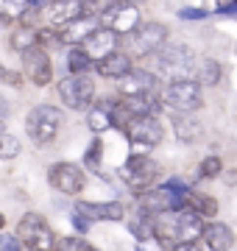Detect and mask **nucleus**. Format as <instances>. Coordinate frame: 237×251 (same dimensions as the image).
<instances>
[{"label":"nucleus","instance_id":"obj_1","mask_svg":"<svg viewBox=\"0 0 237 251\" xmlns=\"http://www.w3.org/2000/svg\"><path fill=\"white\" fill-rule=\"evenodd\" d=\"M59 126H62V112L50 103H39L25 117V134L31 137L34 145H47L56 140Z\"/></svg>","mask_w":237,"mask_h":251},{"label":"nucleus","instance_id":"obj_2","mask_svg":"<svg viewBox=\"0 0 237 251\" xmlns=\"http://www.w3.org/2000/svg\"><path fill=\"white\" fill-rule=\"evenodd\" d=\"M17 240L25 246L28 251H53V229L47 226V221L37 212H25L17 224Z\"/></svg>","mask_w":237,"mask_h":251},{"label":"nucleus","instance_id":"obj_3","mask_svg":"<svg viewBox=\"0 0 237 251\" xmlns=\"http://www.w3.org/2000/svg\"><path fill=\"white\" fill-rule=\"evenodd\" d=\"M156 70L170 75V81L190 78L195 70V56L184 45H162L156 50Z\"/></svg>","mask_w":237,"mask_h":251},{"label":"nucleus","instance_id":"obj_4","mask_svg":"<svg viewBox=\"0 0 237 251\" xmlns=\"http://www.w3.org/2000/svg\"><path fill=\"white\" fill-rule=\"evenodd\" d=\"M162 103L165 106L176 109V112H184V115H192L204 106V92H201V84H195L192 78H182V81H170L162 92Z\"/></svg>","mask_w":237,"mask_h":251},{"label":"nucleus","instance_id":"obj_5","mask_svg":"<svg viewBox=\"0 0 237 251\" xmlns=\"http://www.w3.org/2000/svg\"><path fill=\"white\" fill-rule=\"evenodd\" d=\"M59 98L67 109L73 112H81V109H90L92 100H95V84L87 73L81 75H67V78L59 81Z\"/></svg>","mask_w":237,"mask_h":251},{"label":"nucleus","instance_id":"obj_6","mask_svg":"<svg viewBox=\"0 0 237 251\" xmlns=\"http://www.w3.org/2000/svg\"><path fill=\"white\" fill-rule=\"evenodd\" d=\"M118 173H120V179L126 181V187L137 190V193H145L159 179V165L154 159H148V156H128L126 165Z\"/></svg>","mask_w":237,"mask_h":251},{"label":"nucleus","instance_id":"obj_7","mask_svg":"<svg viewBox=\"0 0 237 251\" xmlns=\"http://www.w3.org/2000/svg\"><path fill=\"white\" fill-rule=\"evenodd\" d=\"M47 23L50 25H67L78 17L98 14V0H47Z\"/></svg>","mask_w":237,"mask_h":251},{"label":"nucleus","instance_id":"obj_8","mask_svg":"<svg viewBox=\"0 0 237 251\" xmlns=\"http://www.w3.org/2000/svg\"><path fill=\"white\" fill-rule=\"evenodd\" d=\"M162 45H167V28L162 23H142L128 36V48L134 56H151Z\"/></svg>","mask_w":237,"mask_h":251},{"label":"nucleus","instance_id":"obj_9","mask_svg":"<svg viewBox=\"0 0 237 251\" xmlns=\"http://www.w3.org/2000/svg\"><path fill=\"white\" fill-rule=\"evenodd\" d=\"M123 131H126V137L131 143L142 145V148H154V145L162 143V137H165V128L156 120V115H134L126 123Z\"/></svg>","mask_w":237,"mask_h":251},{"label":"nucleus","instance_id":"obj_10","mask_svg":"<svg viewBox=\"0 0 237 251\" xmlns=\"http://www.w3.org/2000/svg\"><path fill=\"white\" fill-rule=\"evenodd\" d=\"M23 73L37 87H47L53 81V64H50V56H47L45 48L34 45L28 50H23Z\"/></svg>","mask_w":237,"mask_h":251},{"label":"nucleus","instance_id":"obj_11","mask_svg":"<svg viewBox=\"0 0 237 251\" xmlns=\"http://www.w3.org/2000/svg\"><path fill=\"white\" fill-rule=\"evenodd\" d=\"M98 23H103V25L109 28V31H115L118 36L131 34L140 25V9L134 3H112L109 9L98 17Z\"/></svg>","mask_w":237,"mask_h":251},{"label":"nucleus","instance_id":"obj_12","mask_svg":"<svg viewBox=\"0 0 237 251\" xmlns=\"http://www.w3.org/2000/svg\"><path fill=\"white\" fill-rule=\"evenodd\" d=\"M118 45H120V36L115 34V31H109L106 25H98L78 48H81V53L87 56L90 62H100L103 56L115 53V50H118Z\"/></svg>","mask_w":237,"mask_h":251},{"label":"nucleus","instance_id":"obj_13","mask_svg":"<svg viewBox=\"0 0 237 251\" xmlns=\"http://www.w3.org/2000/svg\"><path fill=\"white\" fill-rule=\"evenodd\" d=\"M47 179H50V187H56L64 196H75L84 190V171L73 162H56Z\"/></svg>","mask_w":237,"mask_h":251},{"label":"nucleus","instance_id":"obj_14","mask_svg":"<svg viewBox=\"0 0 237 251\" xmlns=\"http://www.w3.org/2000/svg\"><path fill=\"white\" fill-rule=\"evenodd\" d=\"M75 215L87 218V221H123L126 218V206L120 201H106V204H92V201H78L75 204Z\"/></svg>","mask_w":237,"mask_h":251},{"label":"nucleus","instance_id":"obj_15","mask_svg":"<svg viewBox=\"0 0 237 251\" xmlns=\"http://www.w3.org/2000/svg\"><path fill=\"white\" fill-rule=\"evenodd\" d=\"M95 28H98V14H90V17H78V20H73V23L62 25V31L56 34V39H59V45L78 48L84 39H87L92 31H95Z\"/></svg>","mask_w":237,"mask_h":251},{"label":"nucleus","instance_id":"obj_16","mask_svg":"<svg viewBox=\"0 0 237 251\" xmlns=\"http://www.w3.org/2000/svg\"><path fill=\"white\" fill-rule=\"evenodd\" d=\"M204 232V221L201 215L190 212V209H179L173 221V240L176 243H195Z\"/></svg>","mask_w":237,"mask_h":251},{"label":"nucleus","instance_id":"obj_17","mask_svg":"<svg viewBox=\"0 0 237 251\" xmlns=\"http://www.w3.org/2000/svg\"><path fill=\"white\" fill-rule=\"evenodd\" d=\"M118 84L123 98H134V95H151L156 87V78L148 70H128L123 78H118Z\"/></svg>","mask_w":237,"mask_h":251},{"label":"nucleus","instance_id":"obj_18","mask_svg":"<svg viewBox=\"0 0 237 251\" xmlns=\"http://www.w3.org/2000/svg\"><path fill=\"white\" fill-rule=\"evenodd\" d=\"M173 134H176L179 143L195 145V143H201V137H204V126H201V120H195L192 115L176 112L173 115Z\"/></svg>","mask_w":237,"mask_h":251},{"label":"nucleus","instance_id":"obj_19","mask_svg":"<svg viewBox=\"0 0 237 251\" xmlns=\"http://www.w3.org/2000/svg\"><path fill=\"white\" fill-rule=\"evenodd\" d=\"M201 237L207 240L210 251H232V246H235V232L226 224H215V221L210 226H204Z\"/></svg>","mask_w":237,"mask_h":251},{"label":"nucleus","instance_id":"obj_20","mask_svg":"<svg viewBox=\"0 0 237 251\" xmlns=\"http://www.w3.org/2000/svg\"><path fill=\"white\" fill-rule=\"evenodd\" d=\"M95 70H98V75H103V78H123L128 70H131V56L128 53H120V50H115V53L103 56L98 64H95Z\"/></svg>","mask_w":237,"mask_h":251},{"label":"nucleus","instance_id":"obj_21","mask_svg":"<svg viewBox=\"0 0 237 251\" xmlns=\"http://www.w3.org/2000/svg\"><path fill=\"white\" fill-rule=\"evenodd\" d=\"M192 75H198L195 84L215 87V84H220V78H223V67H220V62H215V59H201V62H195Z\"/></svg>","mask_w":237,"mask_h":251},{"label":"nucleus","instance_id":"obj_22","mask_svg":"<svg viewBox=\"0 0 237 251\" xmlns=\"http://www.w3.org/2000/svg\"><path fill=\"white\" fill-rule=\"evenodd\" d=\"M187 206H190V212L195 209V215H210V218L218 215V201L212 196H204V193H187L184 196V209Z\"/></svg>","mask_w":237,"mask_h":251},{"label":"nucleus","instance_id":"obj_23","mask_svg":"<svg viewBox=\"0 0 237 251\" xmlns=\"http://www.w3.org/2000/svg\"><path fill=\"white\" fill-rule=\"evenodd\" d=\"M87 126H90L95 134L112 128V120H109V103H98V106L90 109V117H87Z\"/></svg>","mask_w":237,"mask_h":251},{"label":"nucleus","instance_id":"obj_24","mask_svg":"<svg viewBox=\"0 0 237 251\" xmlns=\"http://www.w3.org/2000/svg\"><path fill=\"white\" fill-rule=\"evenodd\" d=\"M9 42H11V48H14L17 53H23V50L37 45V28H17V31L11 34Z\"/></svg>","mask_w":237,"mask_h":251},{"label":"nucleus","instance_id":"obj_25","mask_svg":"<svg viewBox=\"0 0 237 251\" xmlns=\"http://www.w3.org/2000/svg\"><path fill=\"white\" fill-rule=\"evenodd\" d=\"M131 232H134V237L137 240H148V237H154V221L145 215V212H140L137 218H131Z\"/></svg>","mask_w":237,"mask_h":251},{"label":"nucleus","instance_id":"obj_26","mask_svg":"<svg viewBox=\"0 0 237 251\" xmlns=\"http://www.w3.org/2000/svg\"><path fill=\"white\" fill-rule=\"evenodd\" d=\"M90 59L81 53V48H73L70 53H67V67H70V75H81V73H87V67H90Z\"/></svg>","mask_w":237,"mask_h":251},{"label":"nucleus","instance_id":"obj_27","mask_svg":"<svg viewBox=\"0 0 237 251\" xmlns=\"http://www.w3.org/2000/svg\"><path fill=\"white\" fill-rule=\"evenodd\" d=\"M20 153V140L14 134L0 131V159H14Z\"/></svg>","mask_w":237,"mask_h":251},{"label":"nucleus","instance_id":"obj_28","mask_svg":"<svg viewBox=\"0 0 237 251\" xmlns=\"http://www.w3.org/2000/svg\"><path fill=\"white\" fill-rule=\"evenodd\" d=\"M25 9V0H0V17L3 20H17Z\"/></svg>","mask_w":237,"mask_h":251},{"label":"nucleus","instance_id":"obj_29","mask_svg":"<svg viewBox=\"0 0 237 251\" xmlns=\"http://www.w3.org/2000/svg\"><path fill=\"white\" fill-rule=\"evenodd\" d=\"M220 165H223V162H220V156H207V159L201 162L198 176H201V179H215V176L220 173Z\"/></svg>","mask_w":237,"mask_h":251},{"label":"nucleus","instance_id":"obj_30","mask_svg":"<svg viewBox=\"0 0 237 251\" xmlns=\"http://www.w3.org/2000/svg\"><path fill=\"white\" fill-rule=\"evenodd\" d=\"M90 246L81 240V237H59L53 243V251H87Z\"/></svg>","mask_w":237,"mask_h":251},{"label":"nucleus","instance_id":"obj_31","mask_svg":"<svg viewBox=\"0 0 237 251\" xmlns=\"http://www.w3.org/2000/svg\"><path fill=\"white\" fill-rule=\"evenodd\" d=\"M0 84H9V87H20V84H23V75L0 64Z\"/></svg>","mask_w":237,"mask_h":251},{"label":"nucleus","instance_id":"obj_32","mask_svg":"<svg viewBox=\"0 0 237 251\" xmlns=\"http://www.w3.org/2000/svg\"><path fill=\"white\" fill-rule=\"evenodd\" d=\"M100 145H103V143H98V140H95V143H92V148H90V151H87V156H84V162H87V165H90V168H92V171H95V173H100V168H98Z\"/></svg>","mask_w":237,"mask_h":251},{"label":"nucleus","instance_id":"obj_33","mask_svg":"<svg viewBox=\"0 0 237 251\" xmlns=\"http://www.w3.org/2000/svg\"><path fill=\"white\" fill-rule=\"evenodd\" d=\"M0 251H20V240L14 234H0Z\"/></svg>","mask_w":237,"mask_h":251},{"label":"nucleus","instance_id":"obj_34","mask_svg":"<svg viewBox=\"0 0 237 251\" xmlns=\"http://www.w3.org/2000/svg\"><path fill=\"white\" fill-rule=\"evenodd\" d=\"M179 17L182 20H201V17H207V11L204 9H182L179 11Z\"/></svg>","mask_w":237,"mask_h":251},{"label":"nucleus","instance_id":"obj_35","mask_svg":"<svg viewBox=\"0 0 237 251\" xmlns=\"http://www.w3.org/2000/svg\"><path fill=\"white\" fill-rule=\"evenodd\" d=\"M215 6H218V11H223V14H232L237 6V0H215Z\"/></svg>","mask_w":237,"mask_h":251},{"label":"nucleus","instance_id":"obj_36","mask_svg":"<svg viewBox=\"0 0 237 251\" xmlns=\"http://www.w3.org/2000/svg\"><path fill=\"white\" fill-rule=\"evenodd\" d=\"M73 224H75V229H78V232H90V221H87V218H81V215H73Z\"/></svg>","mask_w":237,"mask_h":251},{"label":"nucleus","instance_id":"obj_37","mask_svg":"<svg viewBox=\"0 0 237 251\" xmlns=\"http://www.w3.org/2000/svg\"><path fill=\"white\" fill-rule=\"evenodd\" d=\"M173 251H201L198 243H173Z\"/></svg>","mask_w":237,"mask_h":251},{"label":"nucleus","instance_id":"obj_38","mask_svg":"<svg viewBox=\"0 0 237 251\" xmlns=\"http://www.w3.org/2000/svg\"><path fill=\"white\" fill-rule=\"evenodd\" d=\"M25 6L28 9H34V11H39V9H45L47 6V0H25Z\"/></svg>","mask_w":237,"mask_h":251},{"label":"nucleus","instance_id":"obj_39","mask_svg":"<svg viewBox=\"0 0 237 251\" xmlns=\"http://www.w3.org/2000/svg\"><path fill=\"white\" fill-rule=\"evenodd\" d=\"M0 229H3V215H0Z\"/></svg>","mask_w":237,"mask_h":251},{"label":"nucleus","instance_id":"obj_40","mask_svg":"<svg viewBox=\"0 0 237 251\" xmlns=\"http://www.w3.org/2000/svg\"><path fill=\"white\" fill-rule=\"evenodd\" d=\"M87 251H98V249H92V246H90V249H87Z\"/></svg>","mask_w":237,"mask_h":251},{"label":"nucleus","instance_id":"obj_41","mask_svg":"<svg viewBox=\"0 0 237 251\" xmlns=\"http://www.w3.org/2000/svg\"><path fill=\"white\" fill-rule=\"evenodd\" d=\"M118 3H126V0H118Z\"/></svg>","mask_w":237,"mask_h":251}]
</instances>
